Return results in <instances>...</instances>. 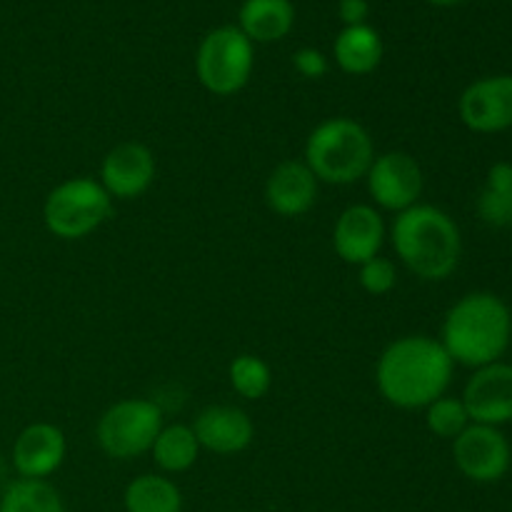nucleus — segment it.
Returning <instances> with one entry per match:
<instances>
[{
    "label": "nucleus",
    "instance_id": "7ed1b4c3",
    "mask_svg": "<svg viewBox=\"0 0 512 512\" xmlns=\"http://www.w3.org/2000/svg\"><path fill=\"white\" fill-rule=\"evenodd\" d=\"M390 238L405 268L423 280L450 278L463 253L458 225L435 205H413L398 213Z\"/></svg>",
    "mask_w": 512,
    "mask_h": 512
},
{
    "label": "nucleus",
    "instance_id": "a211bd4d",
    "mask_svg": "<svg viewBox=\"0 0 512 512\" xmlns=\"http://www.w3.org/2000/svg\"><path fill=\"white\" fill-rule=\"evenodd\" d=\"M335 63L348 75H368L383 60V40L378 30L365 25H350L343 28L333 45Z\"/></svg>",
    "mask_w": 512,
    "mask_h": 512
},
{
    "label": "nucleus",
    "instance_id": "f8f14e48",
    "mask_svg": "<svg viewBox=\"0 0 512 512\" xmlns=\"http://www.w3.org/2000/svg\"><path fill=\"white\" fill-rule=\"evenodd\" d=\"M155 180V155L143 143H120L100 165V185L113 200L140 198Z\"/></svg>",
    "mask_w": 512,
    "mask_h": 512
},
{
    "label": "nucleus",
    "instance_id": "aec40b11",
    "mask_svg": "<svg viewBox=\"0 0 512 512\" xmlns=\"http://www.w3.org/2000/svg\"><path fill=\"white\" fill-rule=\"evenodd\" d=\"M150 453L155 465L165 473H185L198 460L200 445L190 425H168L158 433Z\"/></svg>",
    "mask_w": 512,
    "mask_h": 512
},
{
    "label": "nucleus",
    "instance_id": "bb28decb",
    "mask_svg": "<svg viewBox=\"0 0 512 512\" xmlns=\"http://www.w3.org/2000/svg\"><path fill=\"white\" fill-rule=\"evenodd\" d=\"M338 15L345 23V28H350V25H365V20L370 15L368 0H340Z\"/></svg>",
    "mask_w": 512,
    "mask_h": 512
},
{
    "label": "nucleus",
    "instance_id": "20e7f679",
    "mask_svg": "<svg viewBox=\"0 0 512 512\" xmlns=\"http://www.w3.org/2000/svg\"><path fill=\"white\" fill-rule=\"evenodd\" d=\"M375 160V145L368 130L350 118L323 120L305 143L303 163L318 183L353 185L365 178Z\"/></svg>",
    "mask_w": 512,
    "mask_h": 512
},
{
    "label": "nucleus",
    "instance_id": "6ab92c4d",
    "mask_svg": "<svg viewBox=\"0 0 512 512\" xmlns=\"http://www.w3.org/2000/svg\"><path fill=\"white\" fill-rule=\"evenodd\" d=\"M125 510L128 512H180L183 495L170 478L163 475H140L125 488Z\"/></svg>",
    "mask_w": 512,
    "mask_h": 512
},
{
    "label": "nucleus",
    "instance_id": "4be33fe9",
    "mask_svg": "<svg viewBox=\"0 0 512 512\" xmlns=\"http://www.w3.org/2000/svg\"><path fill=\"white\" fill-rule=\"evenodd\" d=\"M478 215L493 228L512 225V165L498 163L490 168L488 183L478 198Z\"/></svg>",
    "mask_w": 512,
    "mask_h": 512
},
{
    "label": "nucleus",
    "instance_id": "f03ea898",
    "mask_svg": "<svg viewBox=\"0 0 512 512\" xmlns=\"http://www.w3.org/2000/svg\"><path fill=\"white\" fill-rule=\"evenodd\" d=\"M512 338L510 308L493 293H470L450 308L443 323V348L453 363L485 368L498 363Z\"/></svg>",
    "mask_w": 512,
    "mask_h": 512
},
{
    "label": "nucleus",
    "instance_id": "5701e85b",
    "mask_svg": "<svg viewBox=\"0 0 512 512\" xmlns=\"http://www.w3.org/2000/svg\"><path fill=\"white\" fill-rule=\"evenodd\" d=\"M230 385L240 398L260 400L268 395L270 385H273V373L258 355L243 353L230 363Z\"/></svg>",
    "mask_w": 512,
    "mask_h": 512
},
{
    "label": "nucleus",
    "instance_id": "9b49d317",
    "mask_svg": "<svg viewBox=\"0 0 512 512\" xmlns=\"http://www.w3.org/2000/svg\"><path fill=\"white\" fill-rule=\"evenodd\" d=\"M460 118L475 133L512 128V75L475 80L460 95Z\"/></svg>",
    "mask_w": 512,
    "mask_h": 512
},
{
    "label": "nucleus",
    "instance_id": "f257e3e1",
    "mask_svg": "<svg viewBox=\"0 0 512 512\" xmlns=\"http://www.w3.org/2000/svg\"><path fill=\"white\" fill-rule=\"evenodd\" d=\"M453 365L440 340L428 335H405L383 350L375 365V383L380 395L395 408H428L448 390Z\"/></svg>",
    "mask_w": 512,
    "mask_h": 512
},
{
    "label": "nucleus",
    "instance_id": "393cba45",
    "mask_svg": "<svg viewBox=\"0 0 512 512\" xmlns=\"http://www.w3.org/2000/svg\"><path fill=\"white\" fill-rule=\"evenodd\" d=\"M358 268H360V273H358L360 288H363L365 293L388 295L390 290L398 285V273H395V265L390 263L388 258H380V255H375V258H370L368 263L358 265Z\"/></svg>",
    "mask_w": 512,
    "mask_h": 512
},
{
    "label": "nucleus",
    "instance_id": "f3484780",
    "mask_svg": "<svg viewBox=\"0 0 512 512\" xmlns=\"http://www.w3.org/2000/svg\"><path fill=\"white\" fill-rule=\"evenodd\" d=\"M295 8L290 0H245L240 25L250 43H278L293 30Z\"/></svg>",
    "mask_w": 512,
    "mask_h": 512
},
{
    "label": "nucleus",
    "instance_id": "4468645a",
    "mask_svg": "<svg viewBox=\"0 0 512 512\" xmlns=\"http://www.w3.org/2000/svg\"><path fill=\"white\" fill-rule=\"evenodd\" d=\"M385 225L373 205H350L333 230V248L348 265H363L380 253Z\"/></svg>",
    "mask_w": 512,
    "mask_h": 512
},
{
    "label": "nucleus",
    "instance_id": "9d476101",
    "mask_svg": "<svg viewBox=\"0 0 512 512\" xmlns=\"http://www.w3.org/2000/svg\"><path fill=\"white\" fill-rule=\"evenodd\" d=\"M460 400L473 423L493 428L512 423V365L490 363L475 370Z\"/></svg>",
    "mask_w": 512,
    "mask_h": 512
},
{
    "label": "nucleus",
    "instance_id": "39448f33",
    "mask_svg": "<svg viewBox=\"0 0 512 512\" xmlns=\"http://www.w3.org/2000/svg\"><path fill=\"white\" fill-rule=\"evenodd\" d=\"M113 215V198L93 178H70L55 185L43 205L45 228L60 240H80Z\"/></svg>",
    "mask_w": 512,
    "mask_h": 512
},
{
    "label": "nucleus",
    "instance_id": "dca6fc26",
    "mask_svg": "<svg viewBox=\"0 0 512 512\" xmlns=\"http://www.w3.org/2000/svg\"><path fill=\"white\" fill-rule=\"evenodd\" d=\"M318 200V178L303 160H285L265 183V203L283 218L305 215Z\"/></svg>",
    "mask_w": 512,
    "mask_h": 512
},
{
    "label": "nucleus",
    "instance_id": "b1692460",
    "mask_svg": "<svg viewBox=\"0 0 512 512\" xmlns=\"http://www.w3.org/2000/svg\"><path fill=\"white\" fill-rule=\"evenodd\" d=\"M428 413H425V423H428V430L438 438L455 440L465 428L470 425V415L465 410L463 400L458 398H438L435 403H430Z\"/></svg>",
    "mask_w": 512,
    "mask_h": 512
},
{
    "label": "nucleus",
    "instance_id": "cd10ccee",
    "mask_svg": "<svg viewBox=\"0 0 512 512\" xmlns=\"http://www.w3.org/2000/svg\"><path fill=\"white\" fill-rule=\"evenodd\" d=\"M428 3L438 5V8H450V5H458V3H463V0H428Z\"/></svg>",
    "mask_w": 512,
    "mask_h": 512
},
{
    "label": "nucleus",
    "instance_id": "2eb2a0df",
    "mask_svg": "<svg viewBox=\"0 0 512 512\" xmlns=\"http://www.w3.org/2000/svg\"><path fill=\"white\" fill-rule=\"evenodd\" d=\"M65 435L53 423H33L15 438L13 465L20 478L45 480L63 465Z\"/></svg>",
    "mask_w": 512,
    "mask_h": 512
},
{
    "label": "nucleus",
    "instance_id": "423d86ee",
    "mask_svg": "<svg viewBox=\"0 0 512 512\" xmlns=\"http://www.w3.org/2000/svg\"><path fill=\"white\" fill-rule=\"evenodd\" d=\"M253 43L235 25L210 30L195 55V73L208 93L228 98L253 75Z\"/></svg>",
    "mask_w": 512,
    "mask_h": 512
},
{
    "label": "nucleus",
    "instance_id": "0eeeda50",
    "mask_svg": "<svg viewBox=\"0 0 512 512\" xmlns=\"http://www.w3.org/2000/svg\"><path fill=\"white\" fill-rule=\"evenodd\" d=\"M163 430V410L153 400L128 398L110 405L98 420L95 438L100 450L115 460H130L148 453Z\"/></svg>",
    "mask_w": 512,
    "mask_h": 512
},
{
    "label": "nucleus",
    "instance_id": "412c9836",
    "mask_svg": "<svg viewBox=\"0 0 512 512\" xmlns=\"http://www.w3.org/2000/svg\"><path fill=\"white\" fill-rule=\"evenodd\" d=\"M0 512H65V505L48 480L18 478L0 495Z\"/></svg>",
    "mask_w": 512,
    "mask_h": 512
},
{
    "label": "nucleus",
    "instance_id": "6e6552de",
    "mask_svg": "<svg viewBox=\"0 0 512 512\" xmlns=\"http://www.w3.org/2000/svg\"><path fill=\"white\" fill-rule=\"evenodd\" d=\"M453 458L460 473L473 483H498L510 470V443L493 425H468L453 440Z\"/></svg>",
    "mask_w": 512,
    "mask_h": 512
},
{
    "label": "nucleus",
    "instance_id": "ddd939ff",
    "mask_svg": "<svg viewBox=\"0 0 512 512\" xmlns=\"http://www.w3.org/2000/svg\"><path fill=\"white\" fill-rule=\"evenodd\" d=\"M190 428L200 448L215 455L243 453L255 438V425L250 415L235 405H210L200 410Z\"/></svg>",
    "mask_w": 512,
    "mask_h": 512
},
{
    "label": "nucleus",
    "instance_id": "1a4fd4ad",
    "mask_svg": "<svg viewBox=\"0 0 512 512\" xmlns=\"http://www.w3.org/2000/svg\"><path fill=\"white\" fill-rule=\"evenodd\" d=\"M368 193L375 205L393 213L418 205L420 193H423V170L413 155L395 150L373 160L368 175Z\"/></svg>",
    "mask_w": 512,
    "mask_h": 512
},
{
    "label": "nucleus",
    "instance_id": "a878e982",
    "mask_svg": "<svg viewBox=\"0 0 512 512\" xmlns=\"http://www.w3.org/2000/svg\"><path fill=\"white\" fill-rule=\"evenodd\" d=\"M293 68L298 70L303 78L320 80L328 73V58L315 48H300L298 53L293 55Z\"/></svg>",
    "mask_w": 512,
    "mask_h": 512
}]
</instances>
